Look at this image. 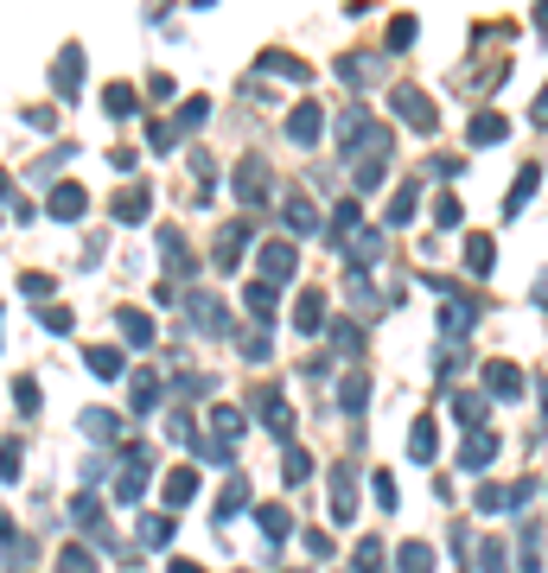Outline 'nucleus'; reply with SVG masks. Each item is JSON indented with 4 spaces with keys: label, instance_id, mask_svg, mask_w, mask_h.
Wrapping results in <instances>:
<instances>
[{
    "label": "nucleus",
    "instance_id": "obj_6",
    "mask_svg": "<svg viewBox=\"0 0 548 573\" xmlns=\"http://www.w3.org/2000/svg\"><path fill=\"white\" fill-rule=\"evenodd\" d=\"M102 102H109V115H115V121H128V115H141V96H134L128 84H109V96H102Z\"/></svg>",
    "mask_w": 548,
    "mask_h": 573
},
{
    "label": "nucleus",
    "instance_id": "obj_26",
    "mask_svg": "<svg viewBox=\"0 0 548 573\" xmlns=\"http://www.w3.org/2000/svg\"><path fill=\"white\" fill-rule=\"evenodd\" d=\"M434 224H440V230H453V224H459V204H453V198H440V204H434Z\"/></svg>",
    "mask_w": 548,
    "mask_h": 573
},
{
    "label": "nucleus",
    "instance_id": "obj_1",
    "mask_svg": "<svg viewBox=\"0 0 548 573\" xmlns=\"http://www.w3.org/2000/svg\"><path fill=\"white\" fill-rule=\"evenodd\" d=\"M147 204H154L147 185H128V191L115 198V217H121V224H141V217H147Z\"/></svg>",
    "mask_w": 548,
    "mask_h": 573
},
{
    "label": "nucleus",
    "instance_id": "obj_22",
    "mask_svg": "<svg viewBox=\"0 0 548 573\" xmlns=\"http://www.w3.org/2000/svg\"><path fill=\"white\" fill-rule=\"evenodd\" d=\"M20 472V440H0V478Z\"/></svg>",
    "mask_w": 548,
    "mask_h": 573
},
{
    "label": "nucleus",
    "instance_id": "obj_11",
    "mask_svg": "<svg viewBox=\"0 0 548 573\" xmlns=\"http://www.w3.org/2000/svg\"><path fill=\"white\" fill-rule=\"evenodd\" d=\"M402 573H434V548L408 542V548H402Z\"/></svg>",
    "mask_w": 548,
    "mask_h": 573
},
{
    "label": "nucleus",
    "instance_id": "obj_25",
    "mask_svg": "<svg viewBox=\"0 0 548 573\" xmlns=\"http://www.w3.org/2000/svg\"><path fill=\"white\" fill-rule=\"evenodd\" d=\"M498 134H504L498 115H478V121H472V140H498Z\"/></svg>",
    "mask_w": 548,
    "mask_h": 573
},
{
    "label": "nucleus",
    "instance_id": "obj_29",
    "mask_svg": "<svg viewBox=\"0 0 548 573\" xmlns=\"http://www.w3.org/2000/svg\"><path fill=\"white\" fill-rule=\"evenodd\" d=\"M26 128H39V134H51V128H57V115H51V109H26Z\"/></svg>",
    "mask_w": 548,
    "mask_h": 573
},
{
    "label": "nucleus",
    "instance_id": "obj_24",
    "mask_svg": "<svg viewBox=\"0 0 548 573\" xmlns=\"http://www.w3.org/2000/svg\"><path fill=\"white\" fill-rule=\"evenodd\" d=\"M261 529H268V542H281L287 535V510H261Z\"/></svg>",
    "mask_w": 548,
    "mask_h": 573
},
{
    "label": "nucleus",
    "instance_id": "obj_2",
    "mask_svg": "<svg viewBox=\"0 0 548 573\" xmlns=\"http://www.w3.org/2000/svg\"><path fill=\"white\" fill-rule=\"evenodd\" d=\"M84 210H90V191L84 185H57L51 191V217H84Z\"/></svg>",
    "mask_w": 548,
    "mask_h": 573
},
{
    "label": "nucleus",
    "instance_id": "obj_8",
    "mask_svg": "<svg viewBox=\"0 0 548 573\" xmlns=\"http://www.w3.org/2000/svg\"><path fill=\"white\" fill-rule=\"evenodd\" d=\"M491 453H498V440H491V434H472L459 459H465V472H485V459H491Z\"/></svg>",
    "mask_w": 548,
    "mask_h": 573
},
{
    "label": "nucleus",
    "instance_id": "obj_17",
    "mask_svg": "<svg viewBox=\"0 0 548 573\" xmlns=\"http://www.w3.org/2000/svg\"><path fill=\"white\" fill-rule=\"evenodd\" d=\"M465 268H472V274H485V268H491V242H485V236H472V242H465Z\"/></svg>",
    "mask_w": 548,
    "mask_h": 573
},
{
    "label": "nucleus",
    "instance_id": "obj_3",
    "mask_svg": "<svg viewBox=\"0 0 548 573\" xmlns=\"http://www.w3.org/2000/svg\"><path fill=\"white\" fill-rule=\"evenodd\" d=\"M395 109H402V121L434 128V109H428V96H421V90H395Z\"/></svg>",
    "mask_w": 548,
    "mask_h": 573
},
{
    "label": "nucleus",
    "instance_id": "obj_10",
    "mask_svg": "<svg viewBox=\"0 0 548 573\" xmlns=\"http://www.w3.org/2000/svg\"><path fill=\"white\" fill-rule=\"evenodd\" d=\"M485 389H491V395H504V401H510V395H517V389H523V376H517V370H504V364H491V370H485Z\"/></svg>",
    "mask_w": 548,
    "mask_h": 573
},
{
    "label": "nucleus",
    "instance_id": "obj_4",
    "mask_svg": "<svg viewBox=\"0 0 548 573\" xmlns=\"http://www.w3.org/2000/svg\"><path fill=\"white\" fill-rule=\"evenodd\" d=\"M77 84H84V51L71 45V51L57 57V90H64V96H77Z\"/></svg>",
    "mask_w": 548,
    "mask_h": 573
},
{
    "label": "nucleus",
    "instance_id": "obj_13",
    "mask_svg": "<svg viewBox=\"0 0 548 573\" xmlns=\"http://www.w3.org/2000/svg\"><path fill=\"white\" fill-rule=\"evenodd\" d=\"M166 497H172V504H191V497H198V472H172L166 478Z\"/></svg>",
    "mask_w": 548,
    "mask_h": 573
},
{
    "label": "nucleus",
    "instance_id": "obj_21",
    "mask_svg": "<svg viewBox=\"0 0 548 573\" xmlns=\"http://www.w3.org/2000/svg\"><path fill=\"white\" fill-rule=\"evenodd\" d=\"M13 395H20V408H26V414H39V383H32V376H20V383H13Z\"/></svg>",
    "mask_w": 548,
    "mask_h": 573
},
{
    "label": "nucleus",
    "instance_id": "obj_18",
    "mask_svg": "<svg viewBox=\"0 0 548 573\" xmlns=\"http://www.w3.org/2000/svg\"><path fill=\"white\" fill-rule=\"evenodd\" d=\"M90 370H96V376H121V350H109V344L90 350Z\"/></svg>",
    "mask_w": 548,
    "mask_h": 573
},
{
    "label": "nucleus",
    "instance_id": "obj_27",
    "mask_svg": "<svg viewBox=\"0 0 548 573\" xmlns=\"http://www.w3.org/2000/svg\"><path fill=\"white\" fill-rule=\"evenodd\" d=\"M408 446H415V459H428V453H434V427L421 420V427H415V440H408Z\"/></svg>",
    "mask_w": 548,
    "mask_h": 573
},
{
    "label": "nucleus",
    "instance_id": "obj_12",
    "mask_svg": "<svg viewBox=\"0 0 548 573\" xmlns=\"http://www.w3.org/2000/svg\"><path fill=\"white\" fill-rule=\"evenodd\" d=\"M57 573H96V554L90 548H64L57 554Z\"/></svg>",
    "mask_w": 548,
    "mask_h": 573
},
{
    "label": "nucleus",
    "instance_id": "obj_14",
    "mask_svg": "<svg viewBox=\"0 0 548 573\" xmlns=\"http://www.w3.org/2000/svg\"><path fill=\"white\" fill-rule=\"evenodd\" d=\"M121 338H128V344H154V325H147L141 313H121Z\"/></svg>",
    "mask_w": 548,
    "mask_h": 573
},
{
    "label": "nucleus",
    "instance_id": "obj_16",
    "mask_svg": "<svg viewBox=\"0 0 548 573\" xmlns=\"http://www.w3.org/2000/svg\"><path fill=\"white\" fill-rule=\"evenodd\" d=\"M319 313H325V300H319V294H306V300H300V313H294V325H300V331H319Z\"/></svg>",
    "mask_w": 548,
    "mask_h": 573
},
{
    "label": "nucleus",
    "instance_id": "obj_19",
    "mask_svg": "<svg viewBox=\"0 0 548 573\" xmlns=\"http://www.w3.org/2000/svg\"><path fill=\"white\" fill-rule=\"evenodd\" d=\"M84 427H90L96 440H109V434H115V414H109V408H90V414H84Z\"/></svg>",
    "mask_w": 548,
    "mask_h": 573
},
{
    "label": "nucleus",
    "instance_id": "obj_20",
    "mask_svg": "<svg viewBox=\"0 0 548 573\" xmlns=\"http://www.w3.org/2000/svg\"><path fill=\"white\" fill-rule=\"evenodd\" d=\"M358 573H383V542H364L358 548Z\"/></svg>",
    "mask_w": 548,
    "mask_h": 573
},
{
    "label": "nucleus",
    "instance_id": "obj_23",
    "mask_svg": "<svg viewBox=\"0 0 548 573\" xmlns=\"http://www.w3.org/2000/svg\"><path fill=\"white\" fill-rule=\"evenodd\" d=\"M20 294H26V300H45V294H51V274H26Z\"/></svg>",
    "mask_w": 548,
    "mask_h": 573
},
{
    "label": "nucleus",
    "instance_id": "obj_15",
    "mask_svg": "<svg viewBox=\"0 0 548 573\" xmlns=\"http://www.w3.org/2000/svg\"><path fill=\"white\" fill-rule=\"evenodd\" d=\"M134 535H141L147 548H160V542L172 535V516H147V523H141V529H134Z\"/></svg>",
    "mask_w": 548,
    "mask_h": 573
},
{
    "label": "nucleus",
    "instance_id": "obj_7",
    "mask_svg": "<svg viewBox=\"0 0 548 573\" xmlns=\"http://www.w3.org/2000/svg\"><path fill=\"white\" fill-rule=\"evenodd\" d=\"M287 134L300 140V147H306V140H319V109H313V102H300V109H294V121H287Z\"/></svg>",
    "mask_w": 548,
    "mask_h": 573
},
{
    "label": "nucleus",
    "instance_id": "obj_28",
    "mask_svg": "<svg viewBox=\"0 0 548 573\" xmlns=\"http://www.w3.org/2000/svg\"><path fill=\"white\" fill-rule=\"evenodd\" d=\"M39 319H45V331H71V313H64V306H45Z\"/></svg>",
    "mask_w": 548,
    "mask_h": 573
},
{
    "label": "nucleus",
    "instance_id": "obj_5",
    "mask_svg": "<svg viewBox=\"0 0 548 573\" xmlns=\"http://www.w3.org/2000/svg\"><path fill=\"white\" fill-rule=\"evenodd\" d=\"M261 268H268V280L294 274V242H268V249H261Z\"/></svg>",
    "mask_w": 548,
    "mask_h": 573
},
{
    "label": "nucleus",
    "instance_id": "obj_9",
    "mask_svg": "<svg viewBox=\"0 0 548 573\" xmlns=\"http://www.w3.org/2000/svg\"><path fill=\"white\" fill-rule=\"evenodd\" d=\"M261 191H268V166H243V172H236V198H249V204H255Z\"/></svg>",
    "mask_w": 548,
    "mask_h": 573
}]
</instances>
